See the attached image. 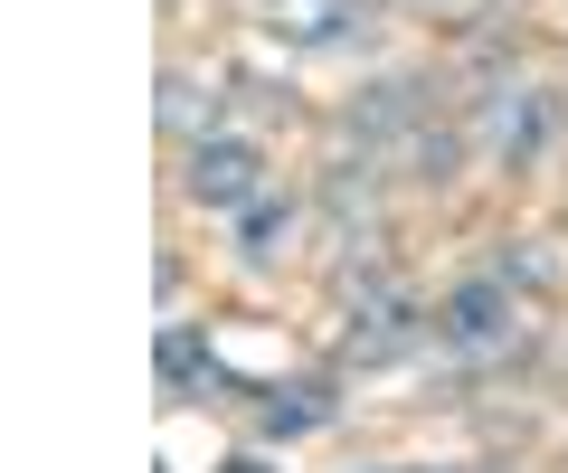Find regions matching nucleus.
<instances>
[{"instance_id":"f257e3e1","label":"nucleus","mask_w":568,"mask_h":473,"mask_svg":"<svg viewBox=\"0 0 568 473\" xmlns=\"http://www.w3.org/2000/svg\"><path fill=\"white\" fill-rule=\"evenodd\" d=\"M190 199L219 208V218H246L265 199V152L246 133H200L190 143Z\"/></svg>"},{"instance_id":"f03ea898","label":"nucleus","mask_w":568,"mask_h":473,"mask_svg":"<svg viewBox=\"0 0 568 473\" xmlns=\"http://www.w3.org/2000/svg\"><path fill=\"white\" fill-rule=\"evenodd\" d=\"M511 322H521L511 275H474V285H455L446 304H436V341H446V350H503Z\"/></svg>"},{"instance_id":"7ed1b4c3","label":"nucleus","mask_w":568,"mask_h":473,"mask_svg":"<svg viewBox=\"0 0 568 473\" xmlns=\"http://www.w3.org/2000/svg\"><path fill=\"white\" fill-rule=\"evenodd\" d=\"M549 124H559V104L540 95V85H511V95L484 104V152H503V162H530V152L549 143Z\"/></svg>"},{"instance_id":"20e7f679","label":"nucleus","mask_w":568,"mask_h":473,"mask_svg":"<svg viewBox=\"0 0 568 473\" xmlns=\"http://www.w3.org/2000/svg\"><path fill=\"white\" fill-rule=\"evenodd\" d=\"M361 0H265V29H275L284 48H351L361 39Z\"/></svg>"},{"instance_id":"39448f33","label":"nucleus","mask_w":568,"mask_h":473,"mask_svg":"<svg viewBox=\"0 0 568 473\" xmlns=\"http://www.w3.org/2000/svg\"><path fill=\"white\" fill-rule=\"evenodd\" d=\"M407 341H417V304H407V294H369V304L351 312V360H398Z\"/></svg>"},{"instance_id":"423d86ee","label":"nucleus","mask_w":568,"mask_h":473,"mask_svg":"<svg viewBox=\"0 0 568 473\" xmlns=\"http://www.w3.org/2000/svg\"><path fill=\"white\" fill-rule=\"evenodd\" d=\"M162 379H171V389H219L227 360H219V350H209L190 322H162Z\"/></svg>"},{"instance_id":"0eeeda50","label":"nucleus","mask_w":568,"mask_h":473,"mask_svg":"<svg viewBox=\"0 0 568 473\" xmlns=\"http://www.w3.org/2000/svg\"><path fill=\"white\" fill-rule=\"evenodd\" d=\"M284 227H294V208L256 199V208L237 218V256H246V266H275V256H284Z\"/></svg>"},{"instance_id":"6e6552de","label":"nucleus","mask_w":568,"mask_h":473,"mask_svg":"<svg viewBox=\"0 0 568 473\" xmlns=\"http://www.w3.org/2000/svg\"><path fill=\"white\" fill-rule=\"evenodd\" d=\"M256 417H265V435H304V426H323L332 408H323V398H284V389H275Z\"/></svg>"},{"instance_id":"1a4fd4ad","label":"nucleus","mask_w":568,"mask_h":473,"mask_svg":"<svg viewBox=\"0 0 568 473\" xmlns=\"http://www.w3.org/2000/svg\"><path fill=\"white\" fill-rule=\"evenodd\" d=\"M227 473H265V464H256V454H237V464H227Z\"/></svg>"}]
</instances>
